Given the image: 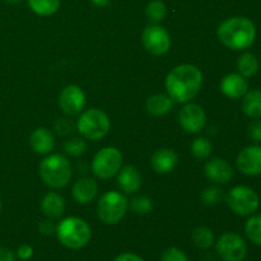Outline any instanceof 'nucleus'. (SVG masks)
<instances>
[{
  "mask_svg": "<svg viewBox=\"0 0 261 261\" xmlns=\"http://www.w3.org/2000/svg\"><path fill=\"white\" fill-rule=\"evenodd\" d=\"M203 83L200 69L191 64H182L168 73L166 89L171 98L178 103H188L198 96Z\"/></svg>",
  "mask_w": 261,
  "mask_h": 261,
  "instance_id": "obj_1",
  "label": "nucleus"
},
{
  "mask_svg": "<svg viewBox=\"0 0 261 261\" xmlns=\"http://www.w3.org/2000/svg\"><path fill=\"white\" fill-rule=\"evenodd\" d=\"M218 38L231 50H246L256 38V28L246 17H232L223 20L218 27Z\"/></svg>",
  "mask_w": 261,
  "mask_h": 261,
  "instance_id": "obj_2",
  "label": "nucleus"
},
{
  "mask_svg": "<svg viewBox=\"0 0 261 261\" xmlns=\"http://www.w3.org/2000/svg\"><path fill=\"white\" fill-rule=\"evenodd\" d=\"M55 233L59 242L70 250L83 249L92 239L89 224L78 217H68L59 222Z\"/></svg>",
  "mask_w": 261,
  "mask_h": 261,
  "instance_id": "obj_3",
  "label": "nucleus"
},
{
  "mask_svg": "<svg viewBox=\"0 0 261 261\" xmlns=\"http://www.w3.org/2000/svg\"><path fill=\"white\" fill-rule=\"evenodd\" d=\"M40 176L43 182L53 189H61L71 178V165L61 154H51L40 165Z\"/></svg>",
  "mask_w": 261,
  "mask_h": 261,
  "instance_id": "obj_4",
  "label": "nucleus"
},
{
  "mask_svg": "<svg viewBox=\"0 0 261 261\" xmlns=\"http://www.w3.org/2000/svg\"><path fill=\"white\" fill-rule=\"evenodd\" d=\"M110 119L102 110L91 109L79 116L76 127L86 139L98 140L110 132Z\"/></svg>",
  "mask_w": 261,
  "mask_h": 261,
  "instance_id": "obj_5",
  "label": "nucleus"
},
{
  "mask_svg": "<svg viewBox=\"0 0 261 261\" xmlns=\"http://www.w3.org/2000/svg\"><path fill=\"white\" fill-rule=\"evenodd\" d=\"M226 201L234 214L247 217L254 214L260 206V198L254 189L249 186H234L228 191Z\"/></svg>",
  "mask_w": 261,
  "mask_h": 261,
  "instance_id": "obj_6",
  "label": "nucleus"
},
{
  "mask_svg": "<svg viewBox=\"0 0 261 261\" xmlns=\"http://www.w3.org/2000/svg\"><path fill=\"white\" fill-rule=\"evenodd\" d=\"M129 208L127 199L119 191H109L101 196L97 205L99 219L106 224H116L124 218Z\"/></svg>",
  "mask_w": 261,
  "mask_h": 261,
  "instance_id": "obj_7",
  "label": "nucleus"
},
{
  "mask_svg": "<svg viewBox=\"0 0 261 261\" xmlns=\"http://www.w3.org/2000/svg\"><path fill=\"white\" fill-rule=\"evenodd\" d=\"M121 165L122 155L120 150L114 147H107L94 155L93 162H92V171L97 177L107 180L119 173Z\"/></svg>",
  "mask_w": 261,
  "mask_h": 261,
  "instance_id": "obj_8",
  "label": "nucleus"
},
{
  "mask_svg": "<svg viewBox=\"0 0 261 261\" xmlns=\"http://www.w3.org/2000/svg\"><path fill=\"white\" fill-rule=\"evenodd\" d=\"M218 256L223 261H244L247 255V245L240 234L233 232L223 233L216 245Z\"/></svg>",
  "mask_w": 261,
  "mask_h": 261,
  "instance_id": "obj_9",
  "label": "nucleus"
},
{
  "mask_svg": "<svg viewBox=\"0 0 261 261\" xmlns=\"http://www.w3.org/2000/svg\"><path fill=\"white\" fill-rule=\"evenodd\" d=\"M143 46L152 55L161 56L168 53L171 47V37L167 31L158 24H150L144 28L142 35Z\"/></svg>",
  "mask_w": 261,
  "mask_h": 261,
  "instance_id": "obj_10",
  "label": "nucleus"
},
{
  "mask_svg": "<svg viewBox=\"0 0 261 261\" xmlns=\"http://www.w3.org/2000/svg\"><path fill=\"white\" fill-rule=\"evenodd\" d=\"M178 121L186 133L195 134L199 133L206 122V115L203 107L196 103H188L181 109L178 114Z\"/></svg>",
  "mask_w": 261,
  "mask_h": 261,
  "instance_id": "obj_11",
  "label": "nucleus"
},
{
  "mask_svg": "<svg viewBox=\"0 0 261 261\" xmlns=\"http://www.w3.org/2000/svg\"><path fill=\"white\" fill-rule=\"evenodd\" d=\"M59 106L64 114L78 115L86 106V94L78 86H66L59 94Z\"/></svg>",
  "mask_w": 261,
  "mask_h": 261,
  "instance_id": "obj_12",
  "label": "nucleus"
},
{
  "mask_svg": "<svg viewBox=\"0 0 261 261\" xmlns=\"http://www.w3.org/2000/svg\"><path fill=\"white\" fill-rule=\"evenodd\" d=\"M237 168L244 175H261V145H249L245 147L237 155Z\"/></svg>",
  "mask_w": 261,
  "mask_h": 261,
  "instance_id": "obj_13",
  "label": "nucleus"
},
{
  "mask_svg": "<svg viewBox=\"0 0 261 261\" xmlns=\"http://www.w3.org/2000/svg\"><path fill=\"white\" fill-rule=\"evenodd\" d=\"M205 176L216 184H227L233 177V168L223 158H213L204 167Z\"/></svg>",
  "mask_w": 261,
  "mask_h": 261,
  "instance_id": "obj_14",
  "label": "nucleus"
},
{
  "mask_svg": "<svg viewBox=\"0 0 261 261\" xmlns=\"http://www.w3.org/2000/svg\"><path fill=\"white\" fill-rule=\"evenodd\" d=\"M219 87H221L222 93L232 99L242 98L245 93L249 91V83L246 78L237 73L227 74L226 76H223Z\"/></svg>",
  "mask_w": 261,
  "mask_h": 261,
  "instance_id": "obj_15",
  "label": "nucleus"
},
{
  "mask_svg": "<svg viewBox=\"0 0 261 261\" xmlns=\"http://www.w3.org/2000/svg\"><path fill=\"white\" fill-rule=\"evenodd\" d=\"M178 165V155L175 150L161 148L153 153L150 166L158 173H170Z\"/></svg>",
  "mask_w": 261,
  "mask_h": 261,
  "instance_id": "obj_16",
  "label": "nucleus"
},
{
  "mask_svg": "<svg viewBox=\"0 0 261 261\" xmlns=\"http://www.w3.org/2000/svg\"><path fill=\"white\" fill-rule=\"evenodd\" d=\"M73 198L76 203L87 204L91 203L98 193V185L97 181L92 177H82L74 184L73 186Z\"/></svg>",
  "mask_w": 261,
  "mask_h": 261,
  "instance_id": "obj_17",
  "label": "nucleus"
},
{
  "mask_svg": "<svg viewBox=\"0 0 261 261\" xmlns=\"http://www.w3.org/2000/svg\"><path fill=\"white\" fill-rule=\"evenodd\" d=\"M117 184L120 189L126 194H134L142 186V176L137 167L127 165L120 168L119 176H117Z\"/></svg>",
  "mask_w": 261,
  "mask_h": 261,
  "instance_id": "obj_18",
  "label": "nucleus"
},
{
  "mask_svg": "<svg viewBox=\"0 0 261 261\" xmlns=\"http://www.w3.org/2000/svg\"><path fill=\"white\" fill-rule=\"evenodd\" d=\"M31 148L38 154H47L55 147V138L50 130L38 127L30 137Z\"/></svg>",
  "mask_w": 261,
  "mask_h": 261,
  "instance_id": "obj_19",
  "label": "nucleus"
},
{
  "mask_svg": "<svg viewBox=\"0 0 261 261\" xmlns=\"http://www.w3.org/2000/svg\"><path fill=\"white\" fill-rule=\"evenodd\" d=\"M41 209L48 219H59L65 212V200L58 193L50 191L43 196Z\"/></svg>",
  "mask_w": 261,
  "mask_h": 261,
  "instance_id": "obj_20",
  "label": "nucleus"
},
{
  "mask_svg": "<svg viewBox=\"0 0 261 261\" xmlns=\"http://www.w3.org/2000/svg\"><path fill=\"white\" fill-rule=\"evenodd\" d=\"M145 107H147L148 114L153 116H163L168 114L173 107V99L168 94H153L147 99Z\"/></svg>",
  "mask_w": 261,
  "mask_h": 261,
  "instance_id": "obj_21",
  "label": "nucleus"
},
{
  "mask_svg": "<svg viewBox=\"0 0 261 261\" xmlns=\"http://www.w3.org/2000/svg\"><path fill=\"white\" fill-rule=\"evenodd\" d=\"M242 111L251 119L261 117V91L252 89L247 91L242 97Z\"/></svg>",
  "mask_w": 261,
  "mask_h": 261,
  "instance_id": "obj_22",
  "label": "nucleus"
},
{
  "mask_svg": "<svg viewBox=\"0 0 261 261\" xmlns=\"http://www.w3.org/2000/svg\"><path fill=\"white\" fill-rule=\"evenodd\" d=\"M237 69H239V74H241L242 76L251 78V76L256 75L260 69L259 59L251 53L242 54L237 61Z\"/></svg>",
  "mask_w": 261,
  "mask_h": 261,
  "instance_id": "obj_23",
  "label": "nucleus"
},
{
  "mask_svg": "<svg viewBox=\"0 0 261 261\" xmlns=\"http://www.w3.org/2000/svg\"><path fill=\"white\" fill-rule=\"evenodd\" d=\"M194 245L200 250H209L214 245V234L208 227H198L191 234Z\"/></svg>",
  "mask_w": 261,
  "mask_h": 261,
  "instance_id": "obj_24",
  "label": "nucleus"
},
{
  "mask_svg": "<svg viewBox=\"0 0 261 261\" xmlns=\"http://www.w3.org/2000/svg\"><path fill=\"white\" fill-rule=\"evenodd\" d=\"M31 9L38 15H53L60 8V0H28Z\"/></svg>",
  "mask_w": 261,
  "mask_h": 261,
  "instance_id": "obj_25",
  "label": "nucleus"
},
{
  "mask_svg": "<svg viewBox=\"0 0 261 261\" xmlns=\"http://www.w3.org/2000/svg\"><path fill=\"white\" fill-rule=\"evenodd\" d=\"M245 233L252 244L261 246V214L247 219L245 224Z\"/></svg>",
  "mask_w": 261,
  "mask_h": 261,
  "instance_id": "obj_26",
  "label": "nucleus"
},
{
  "mask_svg": "<svg viewBox=\"0 0 261 261\" xmlns=\"http://www.w3.org/2000/svg\"><path fill=\"white\" fill-rule=\"evenodd\" d=\"M145 14H147L148 19L150 20L154 24H158L160 22H162L166 18L167 14V9H166V5L163 4L161 0H153L149 4L147 5V9H145Z\"/></svg>",
  "mask_w": 261,
  "mask_h": 261,
  "instance_id": "obj_27",
  "label": "nucleus"
},
{
  "mask_svg": "<svg viewBox=\"0 0 261 261\" xmlns=\"http://www.w3.org/2000/svg\"><path fill=\"white\" fill-rule=\"evenodd\" d=\"M191 153L198 161L209 158L212 153V143L206 138H196L191 144Z\"/></svg>",
  "mask_w": 261,
  "mask_h": 261,
  "instance_id": "obj_28",
  "label": "nucleus"
},
{
  "mask_svg": "<svg viewBox=\"0 0 261 261\" xmlns=\"http://www.w3.org/2000/svg\"><path fill=\"white\" fill-rule=\"evenodd\" d=\"M129 206L135 214L144 216V214H148L150 211H152L153 201L152 199L148 198V196L139 195V196H135L134 199H132Z\"/></svg>",
  "mask_w": 261,
  "mask_h": 261,
  "instance_id": "obj_29",
  "label": "nucleus"
},
{
  "mask_svg": "<svg viewBox=\"0 0 261 261\" xmlns=\"http://www.w3.org/2000/svg\"><path fill=\"white\" fill-rule=\"evenodd\" d=\"M87 149V144L81 138H71L64 143V150L73 157L82 155Z\"/></svg>",
  "mask_w": 261,
  "mask_h": 261,
  "instance_id": "obj_30",
  "label": "nucleus"
},
{
  "mask_svg": "<svg viewBox=\"0 0 261 261\" xmlns=\"http://www.w3.org/2000/svg\"><path fill=\"white\" fill-rule=\"evenodd\" d=\"M201 201L206 205H217L219 201L223 198V193L219 188L216 186H211V188H206L205 190L201 193Z\"/></svg>",
  "mask_w": 261,
  "mask_h": 261,
  "instance_id": "obj_31",
  "label": "nucleus"
},
{
  "mask_svg": "<svg viewBox=\"0 0 261 261\" xmlns=\"http://www.w3.org/2000/svg\"><path fill=\"white\" fill-rule=\"evenodd\" d=\"M161 261H189L182 250L177 247H168L161 256Z\"/></svg>",
  "mask_w": 261,
  "mask_h": 261,
  "instance_id": "obj_32",
  "label": "nucleus"
},
{
  "mask_svg": "<svg viewBox=\"0 0 261 261\" xmlns=\"http://www.w3.org/2000/svg\"><path fill=\"white\" fill-rule=\"evenodd\" d=\"M249 137L252 142L260 143L261 142V120H254L251 124L249 125Z\"/></svg>",
  "mask_w": 261,
  "mask_h": 261,
  "instance_id": "obj_33",
  "label": "nucleus"
},
{
  "mask_svg": "<svg viewBox=\"0 0 261 261\" xmlns=\"http://www.w3.org/2000/svg\"><path fill=\"white\" fill-rule=\"evenodd\" d=\"M55 129L59 134L68 135L74 130V125H73V122L69 121V120L60 119V120H58V122L55 124Z\"/></svg>",
  "mask_w": 261,
  "mask_h": 261,
  "instance_id": "obj_34",
  "label": "nucleus"
},
{
  "mask_svg": "<svg viewBox=\"0 0 261 261\" xmlns=\"http://www.w3.org/2000/svg\"><path fill=\"white\" fill-rule=\"evenodd\" d=\"M38 229H40V232L43 234V236H51V234L55 233L56 226L54 224L53 219H45V221L40 222V224H38Z\"/></svg>",
  "mask_w": 261,
  "mask_h": 261,
  "instance_id": "obj_35",
  "label": "nucleus"
},
{
  "mask_svg": "<svg viewBox=\"0 0 261 261\" xmlns=\"http://www.w3.org/2000/svg\"><path fill=\"white\" fill-rule=\"evenodd\" d=\"M15 255H17V257H19L20 260H30L31 257L33 256V249L32 246H30V245L24 244V245H20L19 247H18L17 252H15Z\"/></svg>",
  "mask_w": 261,
  "mask_h": 261,
  "instance_id": "obj_36",
  "label": "nucleus"
},
{
  "mask_svg": "<svg viewBox=\"0 0 261 261\" xmlns=\"http://www.w3.org/2000/svg\"><path fill=\"white\" fill-rule=\"evenodd\" d=\"M17 255L10 249L4 246H0V261H15Z\"/></svg>",
  "mask_w": 261,
  "mask_h": 261,
  "instance_id": "obj_37",
  "label": "nucleus"
},
{
  "mask_svg": "<svg viewBox=\"0 0 261 261\" xmlns=\"http://www.w3.org/2000/svg\"><path fill=\"white\" fill-rule=\"evenodd\" d=\"M114 261H144L143 257H140L139 255L133 254V252H124V254H120L115 257Z\"/></svg>",
  "mask_w": 261,
  "mask_h": 261,
  "instance_id": "obj_38",
  "label": "nucleus"
},
{
  "mask_svg": "<svg viewBox=\"0 0 261 261\" xmlns=\"http://www.w3.org/2000/svg\"><path fill=\"white\" fill-rule=\"evenodd\" d=\"M92 3L97 5V7H106L110 3V0H92Z\"/></svg>",
  "mask_w": 261,
  "mask_h": 261,
  "instance_id": "obj_39",
  "label": "nucleus"
},
{
  "mask_svg": "<svg viewBox=\"0 0 261 261\" xmlns=\"http://www.w3.org/2000/svg\"><path fill=\"white\" fill-rule=\"evenodd\" d=\"M4 2L9 3V4H18V3L23 2V0H4Z\"/></svg>",
  "mask_w": 261,
  "mask_h": 261,
  "instance_id": "obj_40",
  "label": "nucleus"
},
{
  "mask_svg": "<svg viewBox=\"0 0 261 261\" xmlns=\"http://www.w3.org/2000/svg\"><path fill=\"white\" fill-rule=\"evenodd\" d=\"M0 212H2V201H0Z\"/></svg>",
  "mask_w": 261,
  "mask_h": 261,
  "instance_id": "obj_41",
  "label": "nucleus"
}]
</instances>
